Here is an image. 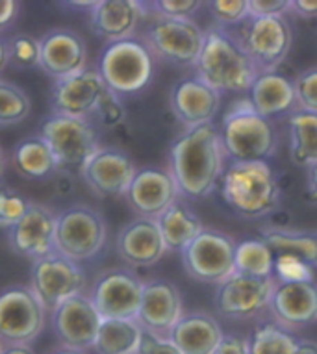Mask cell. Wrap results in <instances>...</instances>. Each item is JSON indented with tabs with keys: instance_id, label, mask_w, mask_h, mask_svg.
Segmentation results:
<instances>
[{
	"instance_id": "1",
	"label": "cell",
	"mask_w": 317,
	"mask_h": 354,
	"mask_svg": "<svg viewBox=\"0 0 317 354\" xmlns=\"http://www.w3.org/2000/svg\"><path fill=\"white\" fill-rule=\"evenodd\" d=\"M225 151L214 122L185 128L171 145L169 173L180 195L204 198L214 192L225 173Z\"/></svg>"
},
{
	"instance_id": "2",
	"label": "cell",
	"mask_w": 317,
	"mask_h": 354,
	"mask_svg": "<svg viewBox=\"0 0 317 354\" xmlns=\"http://www.w3.org/2000/svg\"><path fill=\"white\" fill-rule=\"evenodd\" d=\"M197 76L215 91H248L260 71L242 43L219 28L204 34V47L197 62Z\"/></svg>"
},
{
	"instance_id": "3",
	"label": "cell",
	"mask_w": 317,
	"mask_h": 354,
	"mask_svg": "<svg viewBox=\"0 0 317 354\" xmlns=\"http://www.w3.org/2000/svg\"><path fill=\"white\" fill-rule=\"evenodd\" d=\"M221 193L243 219H258L277 208L280 187L266 162L232 163L221 178Z\"/></svg>"
},
{
	"instance_id": "4",
	"label": "cell",
	"mask_w": 317,
	"mask_h": 354,
	"mask_svg": "<svg viewBox=\"0 0 317 354\" xmlns=\"http://www.w3.org/2000/svg\"><path fill=\"white\" fill-rule=\"evenodd\" d=\"M219 136L225 156L234 163L266 162L277 147L271 121L260 115L248 100L239 102L226 113Z\"/></svg>"
},
{
	"instance_id": "5",
	"label": "cell",
	"mask_w": 317,
	"mask_h": 354,
	"mask_svg": "<svg viewBox=\"0 0 317 354\" xmlns=\"http://www.w3.org/2000/svg\"><path fill=\"white\" fill-rule=\"evenodd\" d=\"M97 71L114 93H138L152 80L154 56L136 37L106 43L98 56Z\"/></svg>"
},
{
	"instance_id": "6",
	"label": "cell",
	"mask_w": 317,
	"mask_h": 354,
	"mask_svg": "<svg viewBox=\"0 0 317 354\" xmlns=\"http://www.w3.org/2000/svg\"><path fill=\"white\" fill-rule=\"evenodd\" d=\"M39 138L51 147L58 163V171H82L98 151V138L86 119L52 113L43 121Z\"/></svg>"
},
{
	"instance_id": "7",
	"label": "cell",
	"mask_w": 317,
	"mask_h": 354,
	"mask_svg": "<svg viewBox=\"0 0 317 354\" xmlns=\"http://www.w3.org/2000/svg\"><path fill=\"white\" fill-rule=\"evenodd\" d=\"M108 228L98 209L75 204L58 214L56 250L73 261L91 260L106 245Z\"/></svg>"
},
{
	"instance_id": "8",
	"label": "cell",
	"mask_w": 317,
	"mask_h": 354,
	"mask_svg": "<svg viewBox=\"0 0 317 354\" xmlns=\"http://www.w3.org/2000/svg\"><path fill=\"white\" fill-rule=\"evenodd\" d=\"M86 286V271L58 250L35 260L30 269V290L51 314L67 299L84 293Z\"/></svg>"
},
{
	"instance_id": "9",
	"label": "cell",
	"mask_w": 317,
	"mask_h": 354,
	"mask_svg": "<svg viewBox=\"0 0 317 354\" xmlns=\"http://www.w3.org/2000/svg\"><path fill=\"white\" fill-rule=\"evenodd\" d=\"M204 34L191 19L156 15L145 30L143 43L152 56L174 65H197L204 47Z\"/></svg>"
},
{
	"instance_id": "10",
	"label": "cell",
	"mask_w": 317,
	"mask_h": 354,
	"mask_svg": "<svg viewBox=\"0 0 317 354\" xmlns=\"http://www.w3.org/2000/svg\"><path fill=\"white\" fill-rule=\"evenodd\" d=\"M46 310L28 286L0 291V337L6 345H30L45 328Z\"/></svg>"
},
{
	"instance_id": "11",
	"label": "cell",
	"mask_w": 317,
	"mask_h": 354,
	"mask_svg": "<svg viewBox=\"0 0 317 354\" xmlns=\"http://www.w3.org/2000/svg\"><path fill=\"white\" fill-rule=\"evenodd\" d=\"M234 238L217 230L204 228L184 250L182 261L191 279L206 284H221L236 273Z\"/></svg>"
},
{
	"instance_id": "12",
	"label": "cell",
	"mask_w": 317,
	"mask_h": 354,
	"mask_svg": "<svg viewBox=\"0 0 317 354\" xmlns=\"http://www.w3.org/2000/svg\"><path fill=\"white\" fill-rule=\"evenodd\" d=\"M145 282L128 268H110L97 274L89 299L102 319H136Z\"/></svg>"
},
{
	"instance_id": "13",
	"label": "cell",
	"mask_w": 317,
	"mask_h": 354,
	"mask_svg": "<svg viewBox=\"0 0 317 354\" xmlns=\"http://www.w3.org/2000/svg\"><path fill=\"white\" fill-rule=\"evenodd\" d=\"M275 286L273 277L234 273L217 286L214 306L226 319H251L269 306Z\"/></svg>"
},
{
	"instance_id": "14",
	"label": "cell",
	"mask_w": 317,
	"mask_h": 354,
	"mask_svg": "<svg viewBox=\"0 0 317 354\" xmlns=\"http://www.w3.org/2000/svg\"><path fill=\"white\" fill-rule=\"evenodd\" d=\"M102 317L89 295L80 293L62 302L52 312V326L62 347L73 351H89L95 347Z\"/></svg>"
},
{
	"instance_id": "15",
	"label": "cell",
	"mask_w": 317,
	"mask_h": 354,
	"mask_svg": "<svg viewBox=\"0 0 317 354\" xmlns=\"http://www.w3.org/2000/svg\"><path fill=\"white\" fill-rule=\"evenodd\" d=\"M239 43L260 73H275L289 53L291 30L284 17L253 19Z\"/></svg>"
},
{
	"instance_id": "16",
	"label": "cell",
	"mask_w": 317,
	"mask_h": 354,
	"mask_svg": "<svg viewBox=\"0 0 317 354\" xmlns=\"http://www.w3.org/2000/svg\"><path fill=\"white\" fill-rule=\"evenodd\" d=\"M179 186L167 169H138L132 184L125 193L128 206L145 219H158L179 201Z\"/></svg>"
},
{
	"instance_id": "17",
	"label": "cell",
	"mask_w": 317,
	"mask_h": 354,
	"mask_svg": "<svg viewBox=\"0 0 317 354\" xmlns=\"http://www.w3.org/2000/svg\"><path fill=\"white\" fill-rule=\"evenodd\" d=\"M184 317L179 288L169 280L154 279L145 282L141 304L136 321L145 332L169 337L176 323Z\"/></svg>"
},
{
	"instance_id": "18",
	"label": "cell",
	"mask_w": 317,
	"mask_h": 354,
	"mask_svg": "<svg viewBox=\"0 0 317 354\" xmlns=\"http://www.w3.org/2000/svg\"><path fill=\"white\" fill-rule=\"evenodd\" d=\"M80 173L84 182L98 197H125L138 167L127 152L114 147H100V151L84 165Z\"/></svg>"
},
{
	"instance_id": "19",
	"label": "cell",
	"mask_w": 317,
	"mask_h": 354,
	"mask_svg": "<svg viewBox=\"0 0 317 354\" xmlns=\"http://www.w3.org/2000/svg\"><path fill=\"white\" fill-rule=\"evenodd\" d=\"M56 225L58 215L48 206L30 203L23 219L10 228V247L15 254L34 261L48 256L56 250Z\"/></svg>"
},
{
	"instance_id": "20",
	"label": "cell",
	"mask_w": 317,
	"mask_h": 354,
	"mask_svg": "<svg viewBox=\"0 0 317 354\" xmlns=\"http://www.w3.org/2000/svg\"><path fill=\"white\" fill-rule=\"evenodd\" d=\"M108 91L97 69H86L75 76L54 82L52 110L54 113L73 119H86L97 110L98 102Z\"/></svg>"
},
{
	"instance_id": "21",
	"label": "cell",
	"mask_w": 317,
	"mask_h": 354,
	"mask_svg": "<svg viewBox=\"0 0 317 354\" xmlns=\"http://www.w3.org/2000/svg\"><path fill=\"white\" fill-rule=\"evenodd\" d=\"M41 69L54 80H64L87 69V45L78 32L54 28L41 37Z\"/></svg>"
},
{
	"instance_id": "22",
	"label": "cell",
	"mask_w": 317,
	"mask_h": 354,
	"mask_svg": "<svg viewBox=\"0 0 317 354\" xmlns=\"http://www.w3.org/2000/svg\"><path fill=\"white\" fill-rule=\"evenodd\" d=\"M273 315L284 328H300L317 321V284L310 279H288L275 286Z\"/></svg>"
},
{
	"instance_id": "23",
	"label": "cell",
	"mask_w": 317,
	"mask_h": 354,
	"mask_svg": "<svg viewBox=\"0 0 317 354\" xmlns=\"http://www.w3.org/2000/svg\"><path fill=\"white\" fill-rule=\"evenodd\" d=\"M171 110L185 128H195L214 121L219 110L221 93L199 76L179 80L171 89Z\"/></svg>"
},
{
	"instance_id": "24",
	"label": "cell",
	"mask_w": 317,
	"mask_h": 354,
	"mask_svg": "<svg viewBox=\"0 0 317 354\" xmlns=\"http://www.w3.org/2000/svg\"><path fill=\"white\" fill-rule=\"evenodd\" d=\"M117 254L130 268H150L167 252L160 227L154 219L130 221L117 234Z\"/></svg>"
},
{
	"instance_id": "25",
	"label": "cell",
	"mask_w": 317,
	"mask_h": 354,
	"mask_svg": "<svg viewBox=\"0 0 317 354\" xmlns=\"http://www.w3.org/2000/svg\"><path fill=\"white\" fill-rule=\"evenodd\" d=\"M145 6L136 0H100L89 12L93 34L106 43L130 39L136 34Z\"/></svg>"
},
{
	"instance_id": "26",
	"label": "cell",
	"mask_w": 317,
	"mask_h": 354,
	"mask_svg": "<svg viewBox=\"0 0 317 354\" xmlns=\"http://www.w3.org/2000/svg\"><path fill=\"white\" fill-rule=\"evenodd\" d=\"M169 339L182 354H214L225 339V332L212 315L188 314L176 323Z\"/></svg>"
},
{
	"instance_id": "27",
	"label": "cell",
	"mask_w": 317,
	"mask_h": 354,
	"mask_svg": "<svg viewBox=\"0 0 317 354\" xmlns=\"http://www.w3.org/2000/svg\"><path fill=\"white\" fill-rule=\"evenodd\" d=\"M248 104L266 119L288 113L297 104L293 82L278 73H260L248 87Z\"/></svg>"
},
{
	"instance_id": "28",
	"label": "cell",
	"mask_w": 317,
	"mask_h": 354,
	"mask_svg": "<svg viewBox=\"0 0 317 354\" xmlns=\"http://www.w3.org/2000/svg\"><path fill=\"white\" fill-rule=\"evenodd\" d=\"M12 163L15 173L26 180H43L58 171L51 147L39 136L24 138L13 147Z\"/></svg>"
},
{
	"instance_id": "29",
	"label": "cell",
	"mask_w": 317,
	"mask_h": 354,
	"mask_svg": "<svg viewBox=\"0 0 317 354\" xmlns=\"http://www.w3.org/2000/svg\"><path fill=\"white\" fill-rule=\"evenodd\" d=\"M156 223L160 227L167 250H180V252L204 230L199 215L188 204L179 201L167 212H163Z\"/></svg>"
},
{
	"instance_id": "30",
	"label": "cell",
	"mask_w": 317,
	"mask_h": 354,
	"mask_svg": "<svg viewBox=\"0 0 317 354\" xmlns=\"http://www.w3.org/2000/svg\"><path fill=\"white\" fill-rule=\"evenodd\" d=\"M260 239L273 250V254H280L282 258L306 266H317V232L267 228Z\"/></svg>"
},
{
	"instance_id": "31",
	"label": "cell",
	"mask_w": 317,
	"mask_h": 354,
	"mask_svg": "<svg viewBox=\"0 0 317 354\" xmlns=\"http://www.w3.org/2000/svg\"><path fill=\"white\" fill-rule=\"evenodd\" d=\"M143 328L136 319H102L98 328L97 354H138Z\"/></svg>"
},
{
	"instance_id": "32",
	"label": "cell",
	"mask_w": 317,
	"mask_h": 354,
	"mask_svg": "<svg viewBox=\"0 0 317 354\" xmlns=\"http://www.w3.org/2000/svg\"><path fill=\"white\" fill-rule=\"evenodd\" d=\"M291 158L297 165L317 163V113L299 110L289 117Z\"/></svg>"
},
{
	"instance_id": "33",
	"label": "cell",
	"mask_w": 317,
	"mask_h": 354,
	"mask_svg": "<svg viewBox=\"0 0 317 354\" xmlns=\"http://www.w3.org/2000/svg\"><path fill=\"white\" fill-rule=\"evenodd\" d=\"M248 354H297L299 339L278 323L256 326L247 339Z\"/></svg>"
},
{
	"instance_id": "34",
	"label": "cell",
	"mask_w": 317,
	"mask_h": 354,
	"mask_svg": "<svg viewBox=\"0 0 317 354\" xmlns=\"http://www.w3.org/2000/svg\"><path fill=\"white\" fill-rule=\"evenodd\" d=\"M275 254L262 239H251L237 243L236 273L248 277H273Z\"/></svg>"
},
{
	"instance_id": "35",
	"label": "cell",
	"mask_w": 317,
	"mask_h": 354,
	"mask_svg": "<svg viewBox=\"0 0 317 354\" xmlns=\"http://www.w3.org/2000/svg\"><path fill=\"white\" fill-rule=\"evenodd\" d=\"M32 111V100L24 89L0 80V127H10L24 121Z\"/></svg>"
},
{
	"instance_id": "36",
	"label": "cell",
	"mask_w": 317,
	"mask_h": 354,
	"mask_svg": "<svg viewBox=\"0 0 317 354\" xmlns=\"http://www.w3.org/2000/svg\"><path fill=\"white\" fill-rule=\"evenodd\" d=\"M10 62L21 69H32L41 65V39L28 34L13 35L8 43Z\"/></svg>"
},
{
	"instance_id": "37",
	"label": "cell",
	"mask_w": 317,
	"mask_h": 354,
	"mask_svg": "<svg viewBox=\"0 0 317 354\" xmlns=\"http://www.w3.org/2000/svg\"><path fill=\"white\" fill-rule=\"evenodd\" d=\"M30 201L23 193L0 182V228H13L23 219Z\"/></svg>"
},
{
	"instance_id": "38",
	"label": "cell",
	"mask_w": 317,
	"mask_h": 354,
	"mask_svg": "<svg viewBox=\"0 0 317 354\" xmlns=\"http://www.w3.org/2000/svg\"><path fill=\"white\" fill-rule=\"evenodd\" d=\"M293 87L300 110L317 113V67L300 73L293 82Z\"/></svg>"
},
{
	"instance_id": "39",
	"label": "cell",
	"mask_w": 317,
	"mask_h": 354,
	"mask_svg": "<svg viewBox=\"0 0 317 354\" xmlns=\"http://www.w3.org/2000/svg\"><path fill=\"white\" fill-rule=\"evenodd\" d=\"M210 8L221 24H237L248 17L247 0H215Z\"/></svg>"
},
{
	"instance_id": "40",
	"label": "cell",
	"mask_w": 317,
	"mask_h": 354,
	"mask_svg": "<svg viewBox=\"0 0 317 354\" xmlns=\"http://www.w3.org/2000/svg\"><path fill=\"white\" fill-rule=\"evenodd\" d=\"M95 113L98 115V121L108 128L121 124V122L125 121V115H127L125 106L121 104V100H119L117 93H114L111 89H108L106 95L102 97V100L98 102Z\"/></svg>"
},
{
	"instance_id": "41",
	"label": "cell",
	"mask_w": 317,
	"mask_h": 354,
	"mask_svg": "<svg viewBox=\"0 0 317 354\" xmlns=\"http://www.w3.org/2000/svg\"><path fill=\"white\" fill-rule=\"evenodd\" d=\"M156 15L167 19H191L193 13L201 8V2L197 0H158L152 2Z\"/></svg>"
},
{
	"instance_id": "42",
	"label": "cell",
	"mask_w": 317,
	"mask_h": 354,
	"mask_svg": "<svg viewBox=\"0 0 317 354\" xmlns=\"http://www.w3.org/2000/svg\"><path fill=\"white\" fill-rule=\"evenodd\" d=\"M247 4L251 19L284 17L291 10V0H247Z\"/></svg>"
},
{
	"instance_id": "43",
	"label": "cell",
	"mask_w": 317,
	"mask_h": 354,
	"mask_svg": "<svg viewBox=\"0 0 317 354\" xmlns=\"http://www.w3.org/2000/svg\"><path fill=\"white\" fill-rule=\"evenodd\" d=\"M138 354H182L180 348L174 345L169 337H160L156 334L143 330L141 345H139Z\"/></svg>"
},
{
	"instance_id": "44",
	"label": "cell",
	"mask_w": 317,
	"mask_h": 354,
	"mask_svg": "<svg viewBox=\"0 0 317 354\" xmlns=\"http://www.w3.org/2000/svg\"><path fill=\"white\" fill-rule=\"evenodd\" d=\"M214 354H248L247 339H242L237 336H225Z\"/></svg>"
},
{
	"instance_id": "45",
	"label": "cell",
	"mask_w": 317,
	"mask_h": 354,
	"mask_svg": "<svg viewBox=\"0 0 317 354\" xmlns=\"http://www.w3.org/2000/svg\"><path fill=\"white\" fill-rule=\"evenodd\" d=\"M19 2L15 0H0V30H6L19 15Z\"/></svg>"
},
{
	"instance_id": "46",
	"label": "cell",
	"mask_w": 317,
	"mask_h": 354,
	"mask_svg": "<svg viewBox=\"0 0 317 354\" xmlns=\"http://www.w3.org/2000/svg\"><path fill=\"white\" fill-rule=\"evenodd\" d=\"M291 10L302 17H317V0H291Z\"/></svg>"
},
{
	"instance_id": "47",
	"label": "cell",
	"mask_w": 317,
	"mask_h": 354,
	"mask_svg": "<svg viewBox=\"0 0 317 354\" xmlns=\"http://www.w3.org/2000/svg\"><path fill=\"white\" fill-rule=\"evenodd\" d=\"M308 187H310V195L314 201H317V163L311 165L308 171Z\"/></svg>"
},
{
	"instance_id": "48",
	"label": "cell",
	"mask_w": 317,
	"mask_h": 354,
	"mask_svg": "<svg viewBox=\"0 0 317 354\" xmlns=\"http://www.w3.org/2000/svg\"><path fill=\"white\" fill-rule=\"evenodd\" d=\"M2 354H37L30 345H6Z\"/></svg>"
},
{
	"instance_id": "49",
	"label": "cell",
	"mask_w": 317,
	"mask_h": 354,
	"mask_svg": "<svg viewBox=\"0 0 317 354\" xmlns=\"http://www.w3.org/2000/svg\"><path fill=\"white\" fill-rule=\"evenodd\" d=\"M297 354H317V343L314 342H299Z\"/></svg>"
},
{
	"instance_id": "50",
	"label": "cell",
	"mask_w": 317,
	"mask_h": 354,
	"mask_svg": "<svg viewBox=\"0 0 317 354\" xmlns=\"http://www.w3.org/2000/svg\"><path fill=\"white\" fill-rule=\"evenodd\" d=\"M10 62V54H8V45L0 39V71L4 69Z\"/></svg>"
},
{
	"instance_id": "51",
	"label": "cell",
	"mask_w": 317,
	"mask_h": 354,
	"mask_svg": "<svg viewBox=\"0 0 317 354\" xmlns=\"http://www.w3.org/2000/svg\"><path fill=\"white\" fill-rule=\"evenodd\" d=\"M4 171H6V154H4V149L0 147V182H2Z\"/></svg>"
},
{
	"instance_id": "52",
	"label": "cell",
	"mask_w": 317,
	"mask_h": 354,
	"mask_svg": "<svg viewBox=\"0 0 317 354\" xmlns=\"http://www.w3.org/2000/svg\"><path fill=\"white\" fill-rule=\"evenodd\" d=\"M52 354H87V353L86 351H73V348L62 347V348H58V351H54Z\"/></svg>"
},
{
	"instance_id": "53",
	"label": "cell",
	"mask_w": 317,
	"mask_h": 354,
	"mask_svg": "<svg viewBox=\"0 0 317 354\" xmlns=\"http://www.w3.org/2000/svg\"><path fill=\"white\" fill-rule=\"evenodd\" d=\"M4 347H6V343L2 342V337H0V354L4 353Z\"/></svg>"
}]
</instances>
